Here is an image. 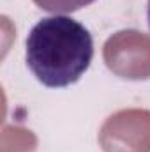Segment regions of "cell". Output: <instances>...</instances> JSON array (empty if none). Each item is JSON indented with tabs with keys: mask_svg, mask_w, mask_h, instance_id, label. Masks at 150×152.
I'll return each mask as SVG.
<instances>
[{
	"mask_svg": "<svg viewBox=\"0 0 150 152\" xmlns=\"http://www.w3.org/2000/svg\"><path fill=\"white\" fill-rule=\"evenodd\" d=\"M94 58L90 30L66 14L39 20L25 41L30 73L48 88H64L85 75Z\"/></svg>",
	"mask_w": 150,
	"mask_h": 152,
	"instance_id": "1",
	"label": "cell"
},
{
	"mask_svg": "<svg viewBox=\"0 0 150 152\" xmlns=\"http://www.w3.org/2000/svg\"><path fill=\"white\" fill-rule=\"evenodd\" d=\"M39 9L51 14H73L95 0H32Z\"/></svg>",
	"mask_w": 150,
	"mask_h": 152,
	"instance_id": "2",
	"label": "cell"
},
{
	"mask_svg": "<svg viewBox=\"0 0 150 152\" xmlns=\"http://www.w3.org/2000/svg\"><path fill=\"white\" fill-rule=\"evenodd\" d=\"M147 21H149V28H150V0L147 2Z\"/></svg>",
	"mask_w": 150,
	"mask_h": 152,
	"instance_id": "3",
	"label": "cell"
}]
</instances>
